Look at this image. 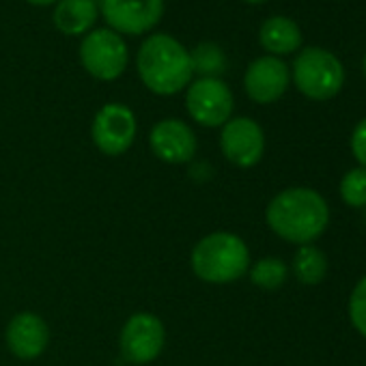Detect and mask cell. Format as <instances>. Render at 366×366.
<instances>
[{"label": "cell", "mask_w": 366, "mask_h": 366, "mask_svg": "<svg viewBox=\"0 0 366 366\" xmlns=\"http://www.w3.org/2000/svg\"><path fill=\"white\" fill-rule=\"evenodd\" d=\"M265 220L285 242L306 246L327 229L330 209L319 192L310 188H289L269 201Z\"/></svg>", "instance_id": "1"}, {"label": "cell", "mask_w": 366, "mask_h": 366, "mask_svg": "<svg viewBox=\"0 0 366 366\" xmlns=\"http://www.w3.org/2000/svg\"><path fill=\"white\" fill-rule=\"evenodd\" d=\"M136 69L142 84L162 97L177 95L183 89H188L194 76L192 59L186 46L164 33L151 35L140 46Z\"/></svg>", "instance_id": "2"}, {"label": "cell", "mask_w": 366, "mask_h": 366, "mask_svg": "<svg viewBox=\"0 0 366 366\" xmlns=\"http://www.w3.org/2000/svg\"><path fill=\"white\" fill-rule=\"evenodd\" d=\"M190 267L203 282L231 285L250 269V250L239 235L216 231L194 244Z\"/></svg>", "instance_id": "3"}, {"label": "cell", "mask_w": 366, "mask_h": 366, "mask_svg": "<svg viewBox=\"0 0 366 366\" xmlns=\"http://www.w3.org/2000/svg\"><path fill=\"white\" fill-rule=\"evenodd\" d=\"M293 82L302 95L315 102L332 99L345 84V67L330 50L310 46L293 61Z\"/></svg>", "instance_id": "4"}, {"label": "cell", "mask_w": 366, "mask_h": 366, "mask_svg": "<svg viewBox=\"0 0 366 366\" xmlns=\"http://www.w3.org/2000/svg\"><path fill=\"white\" fill-rule=\"evenodd\" d=\"M129 61L123 37L110 29H95L80 44V63L89 76L102 82L117 80Z\"/></svg>", "instance_id": "5"}, {"label": "cell", "mask_w": 366, "mask_h": 366, "mask_svg": "<svg viewBox=\"0 0 366 366\" xmlns=\"http://www.w3.org/2000/svg\"><path fill=\"white\" fill-rule=\"evenodd\" d=\"M138 121L129 106L125 104H106L97 110L91 123V138L99 153L108 157H119L127 153L136 140Z\"/></svg>", "instance_id": "6"}, {"label": "cell", "mask_w": 366, "mask_h": 366, "mask_svg": "<svg viewBox=\"0 0 366 366\" xmlns=\"http://www.w3.org/2000/svg\"><path fill=\"white\" fill-rule=\"evenodd\" d=\"M235 99L220 78H199L186 89V110L203 127H222L233 119Z\"/></svg>", "instance_id": "7"}, {"label": "cell", "mask_w": 366, "mask_h": 366, "mask_svg": "<svg viewBox=\"0 0 366 366\" xmlns=\"http://www.w3.org/2000/svg\"><path fill=\"white\" fill-rule=\"evenodd\" d=\"M166 347V327L162 319L151 312H134L121 327L119 349L121 355L136 366L151 364Z\"/></svg>", "instance_id": "8"}, {"label": "cell", "mask_w": 366, "mask_h": 366, "mask_svg": "<svg viewBox=\"0 0 366 366\" xmlns=\"http://www.w3.org/2000/svg\"><path fill=\"white\" fill-rule=\"evenodd\" d=\"M99 11L119 35H144L164 16V0H102Z\"/></svg>", "instance_id": "9"}, {"label": "cell", "mask_w": 366, "mask_h": 366, "mask_svg": "<svg viewBox=\"0 0 366 366\" xmlns=\"http://www.w3.org/2000/svg\"><path fill=\"white\" fill-rule=\"evenodd\" d=\"M220 151L237 168H252L265 153V134L254 119L235 117L222 125Z\"/></svg>", "instance_id": "10"}, {"label": "cell", "mask_w": 366, "mask_h": 366, "mask_svg": "<svg viewBox=\"0 0 366 366\" xmlns=\"http://www.w3.org/2000/svg\"><path fill=\"white\" fill-rule=\"evenodd\" d=\"M149 147L166 164H188L197 155L199 140L192 127L181 119H162L151 127Z\"/></svg>", "instance_id": "11"}, {"label": "cell", "mask_w": 366, "mask_h": 366, "mask_svg": "<svg viewBox=\"0 0 366 366\" xmlns=\"http://www.w3.org/2000/svg\"><path fill=\"white\" fill-rule=\"evenodd\" d=\"M291 82V71L285 61L278 56H259L254 59L244 76L246 95L257 104H274L278 102Z\"/></svg>", "instance_id": "12"}, {"label": "cell", "mask_w": 366, "mask_h": 366, "mask_svg": "<svg viewBox=\"0 0 366 366\" xmlns=\"http://www.w3.org/2000/svg\"><path fill=\"white\" fill-rule=\"evenodd\" d=\"M5 342L18 360H37L50 345V327L46 319L33 310L18 312L7 323Z\"/></svg>", "instance_id": "13"}, {"label": "cell", "mask_w": 366, "mask_h": 366, "mask_svg": "<svg viewBox=\"0 0 366 366\" xmlns=\"http://www.w3.org/2000/svg\"><path fill=\"white\" fill-rule=\"evenodd\" d=\"M259 41L269 56H282V54H293L302 48V31L297 22L285 16H274L267 18L261 29H259Z\"/></svg>", "instance_id": "14"}, {"label": "cell", "mask_w": 366, "mask_h": 366, "mask_svg": "<svg viewBox=\"0 0 366 366\" xmlns=\"http://www.w3.org/2000/svg\"><path fill=\"white\" fill-rule=\"evenodd\" d=\"M97 16L99 7L95 0H59L52 14V22L63 35L76 37L91 33Z\"/></svg>", "instance_id": "15"}, {"label": "cell", "mask_w": 366, "mask_h": 366, "mask_svg": "<svg viewBox=\"0 0 366 366\" xmlns=\"http://www.w3.org/2000/svg\"><path fill=\"white\" fill-rule=\"evenodd\" d=\"M325 272H327L325 254L319 248L310 246V244L300 246V250L293 257V274H295V278L302 285H319L325 278Z\"/></svg>", "instance_id": "16"}, {"label": "cell", "mask_w": 366, "mask_h": 366, "mask_svg": "<svg viewBox=\"0 0 366 366\" xmlns=\"http://www.w3.org/2000/svg\"><path fill=\"white\" fill-rule=\"evenodd\" d=\"M192 69L201 74V78H220L227 69V56L216 44H199L192 52Z\"/></svg>", "instance_id": "17"}, {"label": "cell", "mask_w": 366, "mask_h": 366, "mask_svg": "<svg viewBox=\"0 0 366 366\" xmlns=\"http://www.w3.org/2000/svg\"><path fill=\"white\" fill-rule=\"evenodd\" d=\"M287 272L289 269H287V265H285L282 259H278V257H265V259L257 261L250 267V280L259 289L274 291V289H278V287L285 285Z\"/></svg>", "instance_id": "18"}, {"label": "cell", "mask_w": 366, "mask_h": 366, "mask_svg": "<svg viewBox=\"0 0 366 366\" xmlns=\"http://www.w3.org/2000/svg\"><path fill=\"white\" fill-rule=\"evenodd\" d=\"M340 199L349 207H366V168H353L342 177Z\"/></svg>", "instance_id": "19"}, {"label": "cell", "mask_w": 366, "mask_h": 366, "mask_svg": "<svg viewBox=\"0 0 366 366\" xmlns=\"http://www.w3.org/2000/svg\"><path fill=\"white\" fill-rule=\"evenodd\" d=\"M349 317L353 327L366 338V276L355 285L349 297Z\"/></svg>", "instance_id": "20"}, {"label": "cell", "mask_w": 366, "mask_h": 366, "mask_svg": "<svg viewBox=\"0 0 366 366\" xmlns=\"http://www.w3.org/2000/svg\"><path fill=\"white\" fill-rule=\"evenodd\" d=\"M351 151H353L355 159L362 166H366V119H362L351 134Z\"/></svg>", "instance_id": "21"}, {"label": "cell", "mask_w": 366, "mask_h": 366, "mask_svg": "<svg viewBox=\"0 0 366 366\" xmlns=\"http://www.w3.org/2000/svg\"><path fill=\"white\" fill-rule=\"evenodd\" d=\"M31 5H37V7H48V5H54L56 0H26Z\"/></svg>", "instance_id": "22"}, {"label": "cell", "mask_w": 366, "mask_h": 366, "mask_svg": "<svg viewBox=\"0 0 366 366\" xmlns=\"http://www.w3.org/2000/svg\"><path fill=\"white\" fill-rule=\"evenodd\" d=\"M244 3H250V5H261V3H267V0H244Z\"/></svg>", "instance_id": "23"}, {"label": "cell", "mask_w": 366, "mask_h": 366, "mask_svg": "<svg viewBox=\"0 0 366 366\" xmlns=\"http://www.w3.org/2000/svg\"><path fill=\"white\" fill-rule=\"evenodd\" d=\"M362 67H364V76H366V54H364V63H362Z\"/></svg>", "instance_id": "24"}, {"label": "cell", "mask_w": 366, "mask_h": 366, "mask_svg": "<svg viewBox=\"0 0 366 366\" xmlns=\"http://www.w3.org/2000/svg\"><path fill=\"white\" fill-rule=\"evenodd\" d=\"M364 222H366V212H364Z\"/></svg>", "instance_id": "25"}]
</instances>
